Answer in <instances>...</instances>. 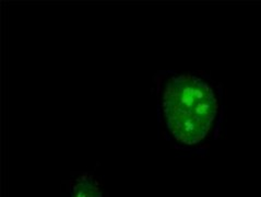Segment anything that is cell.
Returning <instances> with one entry per match:
<instances>
[{
  "instance_id": "7a4b0ae2",
  "label": "cell",
  "mask_w": 261,
  "mask_h": 197,
  "mask_svg": "<svg viewBox=\"0 0 261 197\" xmlns=\"http://www.w3.org/2000/svg\"><path fill=\"white\" fill-rule=\"evenodd\" d=\"M72 197H103L101 189L95 181L88 174L76 179L75 184L73 186Z\"/></svg>"
},
{
  "instance_id": "6da1fadb",
  "label": "cell",
  "mask_w": 261,
  "mask_h": 197,
  "mask_svg": "<svg viewBox=\"0 0 261 197\" xmlns=\"http://www.w3.org/2000/svg\"><path fill=\"white\" fill-rule=\"evenodd\" d=\"M163 111L174 137L186 145H195L209 133L218 102L208 83L193 75H180L167 82Z\"/></svg>"
}]
</instances>
